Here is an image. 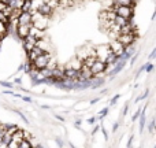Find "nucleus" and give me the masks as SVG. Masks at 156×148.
Masks as SVG:
<instances>
[{
  "label": "nucleus",
  "instance_id": "nucleus-1",
  "mask_svg": "<svg viewBox=\"0 0 156 148\" xmlns=\"http://www.w3.org/2000/svg\"><path fill=\"white\" fill-rule=\"evenodd\" d=\"M51 59V55L49 54H41V55H38L37 58H36L34 60H33V67L34 69H37V70H40V69H44L47 66V63H48V60Z\"/></svg>",
  "mask_w": 156,
  "mask_h": 148
},
{
  "label": "nucleus",
  "instance_id": "nucleus-2",
  "mask_svg": "<svg viewBox=\"0 0 156 148\" xmlns=\"http://www.w3.org/2000/svg\"><path fill=\"white\" fill-rule=\"evenodd\" d=\"M23 139H25V132L21 129H16L15 132H14L12 137H11V141L7 144V147L8 148H18L19 143H21Z\"/></svg>",
  "mask_w": 156,
  "mask_h": 148
},
{
  "label": "nucleus",
  "instance_id": "nucleus-3",
  "mask_svg": "<svg viewBox=\"0 0 156 148\" xmlns=\"http://www.w3.org/2000/svg\"><path fill=\"white\" fill-rule=\"evenodd\" d=\"M114 11H115L116 15H121L126 19H129L133 14V10L130 5H115V7H114Z\"/></svg>",
  "mask_w": 156,
  "mask_h": 148
},
{
  "label": "nucleus",
  "instance_id": "nucleus-4",
  "mask_svg": "<svg viewBox=\"0 0 156 148\" xmlns=\"http://www.w3.org/2000/svg\"><path fill=\"white\" fill-rule=\"evenodd\" d=\"M116 40L123 44V47L126 48L127 45H130L134 41V33H122V34H118L116 36Z\"/></svg>",
  "mask_w": 156,
  "mask_h": 148
},
{
  "label": "nucleus",
  "instance_id": "nucleus-5",
  "mask_svg": "<svg viewBox=\"0 0 156 148\" xmlns=\"http://www.w3.org/2000/svg\"><path fill=\"white\" fill-rule=\"evenodd\" d=\"M105 66H107L105 62H103V60H100V59H96L89 69H90V73L94 75V74H100V73H103V71H105Z\"/></svg>",
  "mask_w": 156,
  "mask_h": 148
},
{
  "label": "nucleus",
  "instance_id": "nucleus-6",
  "mask_svg": "<svg viewBox=\"0 0 156 148\" xmlns=\"http://www.w3.org/2000/svg\"><path fill=\"white\" fill-rule=\"evenodd\" d=\"M94 54H96V59H100V60L104 62L105 58H107L110 54H112V51L110 49V47L108 45H103V47H99Z\"/></svg>",
  "mask_w": 156,
  "mask_h": 148
},
{
  "label": "nucleus",
  "instance_id": "nucleus-7",
  "mask_svg": "<svg viewBox=\"0 0 156 148\" xmlns=\"http://www.w3.org/2000/svg\"><path fill=\"white\" fill-rule=\"evenodd\" d=\"M108 47H110V49L112 51V54L116 55V56H121V55L125 52L123 44L119 43L118 40H115V41H112V43H110V45H108Z\"/></svg>",
  "mask_w": 156,
  "mask_h": 148
},
{
  "label": "nucleus",
  "instance_id": "nucleus-8",
  "mask_svg": "<svg viewBox=\"0 0 156 148\" xmlns=\"http://www.w3.org/2000/svg\"><path fill=\"white\" fill-rule=\"evenodd\" d=\"M18 25H32V14L30 11H22L19 16L16 18Z\"/></svg>",
  "mask_w": 156,
  "mask_h": 148
},
{
  "label": "nucleus",
  "instance_id": "nucleus-9",
  "mask_svg": "<svg viewBox=\"0 0 156 148\" xmlns=\"http://www.w3.org/2000/svg\"><path fill=\"white\" fill-rule=\"evenodd\" d=\"M23 41H25V43H23L25 49H26V51L29 52L30 49H32L33 47L36 45V41H37V40H36V38L33 37V36H30V34H29V36H26V37L23 38Z\"/></svg>",
  "mask_w": 156,
  "mask_h": 148
},
{
  "label": "nucleus",
  "instance_id": "nucleus-10",
  "mask_svg": "<svg viewBox=\"0 0 156 148\" xmlns=\"http://www.w3.org/2000/svg\"><path fill=\"white\" fill-rule=\"evenodd\" d=\"M41 54H44L43 49L38 48L37 45H34L29 52H27V56H29V60H30V62H33V60H34L36 58H37L38 55H41Z\"/></svg>",
  "mask_w": 156,
  "mask_h": 148
},
{
  "label": "nucleus",
  "instance_id": "nucleus-11",
  "mask_svg": "<svg viewBox=\"0 0 156 148\" xmlns=\"http://www.w3.org/2000/svg\"><path fill=\"white\" fill-rule=\"evenodd\" d=\"M29 34L33 36L36 40H38V38H43V37H44V30L37 29V27H34L33 25H30V27H29Z\"/></svg>",
  "mask_w": 156,
  "mask_h": 148
},
{
  "label": "nucleus",
  "instance_id": "nucleus-12",
  "mask_svg": "<svg viewBox=\"0 0 156 148\" xmlns=\"http://www.w3.org/2000/svg\"><path fill=\"white\" fill-rule=\"evenodd\" d=\"M29 27H30V25H18L16 33H18V36L22 40H23L26 36H29Z\"/></svg>",
  "mask_w": 156,
  "mask_h": 148
},
{
  "label": "nucleus",
  "instance_id": "nucleus-13",
  "mask_svg": "<svg viewBox=\"0 0 156 148\" xmlns=\"http://www.w3.org/2000/svg\"><path fill=\"white\" fill-rule=\"evenodd\" d=\"M63 73H65V78H69V80H76L78 77V71L71 67H66Z\"/></svg>",
  "mask_w": 156,
  "mask_h": 148
},
{
  "label": "nucleus",
  "instance_id": "nucleus-14",
  "mask_svg": "<svg viewBox=\"0 0 156 148\" xmlns=\"http://www.w3.org/2000/svg\"><path fill=\"white\" fill-rule=\"evenodd\" d=\"M37 11H38V13H41L43 15L49 16V15L52 14V11H54V10H52V8L49 7V5L47 4V3H43V4H41L40 7H38V10H37Z\"/></svg>",
  "mask_w": 156,
  "mask_h": 148
},
{
  "label": "nucleus",
  "instance_id": "nucleus-15",
  "mask_svg": "<svg viewBox=\"0 0 156 148\" xmlns=\"http://www.w3.org/2000/svg\"><path fill=\"white\" fill-rule=\"evenodd\" d=\"M69 67H71V69H74V70L80 71L81 67H82V60H81L80 58H76V59H73L70 63H69Z\"/></svg>",
  "mask_w": 156,
  "mask_h": 148
},
{
  "label": "nucleus",
  "instance_id": "nucleus-16",
  "mask_svg": "<svg viewBox=\"0 0 156 148\" xmlns=\"http://www.w3.org/2000/svg\"><path fill=\"white\" fill-rule=\"evenodd\" d=\"M122 33H134V30H133V25L130 23V22H126L123 26H121L119 34H122Z\"/></svg>",
  "mask_w": 156,
  "mask_h": 148
},
{
  "label": "nucleus",
  "instance_id": "nucleus-17",
  "mask_svg": "<svg viewBox=\"0 0 156 148\" xmlns=\"http://www.w3.org/2000/svg\"><path fill=\"white\" fill-rule=\"evenodd\" d=\"M52 77H54L55 80H65V73L55 67V69H52Z\"/></svg>",
  "mask_w": 156,
  "mask_h": 148
},
{
  "label": "nucleus",
  "instance_id": "nucleus-18",
  "mask_svg": "<svg viewBox=\"0 0 156 148\" xmlns=\"http://www.w3.org/2000/svg\"><path fill=\"white\" fill-rule=\"evenodd\" d=\"M96 60V56L94 55H88V56L83 59V62H82V65L83 66H86V67H90L92 65H93V62Z\"/></svg>",
  "mask_w": 156,
  "mask_h": 148
},
{
  "label": "nucleus",
  "instance_id": "nucleus-19",
  "mask_svg": "<svg viewBox=\"0 0 156 148\" xmlns=\"http://www.w3.org/2000/svg\"><path fill=\"white\" fill-rule=\"evenodd\" d=\"M126 22H129V19L123 18V16H121V15H115V18H114V23L119 25V26H123Z\"/></svg>",
  "mask_w": 156,
  "mask_h": 148
},
{
  "label": "nucleus",
  "instance_id": "nucleus-20",
  "mask_svg": "<svg viewBox=\"0 0 156 148\" xmlns=\"http://www.w3.org/2000/svg\"><path fill=\"white\" fill-rule=\"evenodd\" d=\"M114 5H132L133 0H112Z\"/></svg>",
  "mask_w": 156,
  "mask_h": 148
},
{
  "label": "nucleus",
  "instance_id": "nucleus-21",
  "mask_svg": "<svg viewBox=\"0 0 156 148\" xmlns=\"http://www.w3.org/2000/svg\"><path fill=\"white\" fill-rule=\"evenodd\" d=\"M18 148H32V144L29 143V140H26V139H23V140L19 143Z\"/></svg>",
  "mask_w": 156,
  "mask_h": 148
},
{
  "label": "nucleus",
  "instance_id": "nucleus-22",
  "mask_svg": "<svg viewBox=\"0 0 156 148\" xmlns=\"http://www.w3.org/2000/svg\"><path fill=\"white\" fill-rule=\"evenodd\" d=\"M5 33H7V25L3 23V22L0 21V36L3 37V36H4Z\"/></svg>",
  "mask_w": 156,
  "mask_h": 148
},
{
  "label": "nucleus",
  "instance_id": "nucleus-23",
  "mask_svg": "<svg viewBox=\"0 0 156 148\" xmlns=\"http://www.w3.org/2000/svg\"><path fill=\"white\" fill-rule=\"evenodd\" d=\"M47 4H48L52 10H55V8L59 5V2H58V0H48V2H47Z\"/></svg>",
  "mask_w": 156,
  "mask_h": 148
},
{
  "label": "nucleus",
  "instance_id": "nucleus-24",
  "mask_svg": "<svg viewBox=\"0 0 156 148\" xmlns=\"http://www.w3.org/2000/svg\"><path fill=\"white\" fill-rule=\"evenodd\" d=\"M0 21H2L3 23H5V25H7V23H8V21H10V18H8V16H5L4 14H3L2 11H0Z\"/></svg>",
  "mask_w": 156,
  "mask_h": 148
},
{
  "label": "nucleus",
  "instance_id": "nucleus-25",
  "mask_svg": "<svg viewBox=\"0 0 156 148\" xmlns=\"http://www.w3.org/2000/svg\"><path fill=\"white\" fill-rule=\"evenodd\" d=\"M5 129H7V126H5V125H2V124H0V143H2V139H3V135H4Z\"/></svg>",
  "mask_w": 156,
  "mask_h": 148
},
{
  "label": "nucleus",
  "instance_id": "nucleus-26",
  "mask_svg": "<svg viewBox=\"0 0 156 148\" xmlns=\"http://www.w3.org/2000/svg\"><path fill=\"white\" fill-rule=\"evenodd\" d=\"M2 85H4V86H8V88H11V84H8V82H2Z\"/></svg>",
  "mask_w": 156,
  "mask_h": 148
},
{
  "label": "nucleus",
  "instance_id": "nucleus-27",
  "mask_svg": "<svg viewBox=\"0 0 156 148\" xmlns=\"http://www.w3.org/2000/svg\"><path fill=\"white\" fill-rule=\"evenodd\" d=\"M58 2H59V0H58Z\"/></svg>",
  "mask_w": 156,
  "mask_h": 148
}]
</instances>
